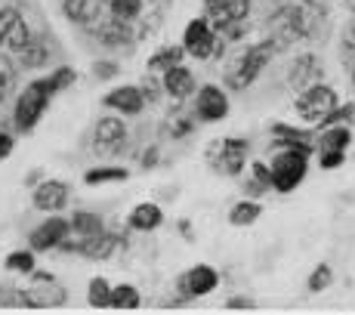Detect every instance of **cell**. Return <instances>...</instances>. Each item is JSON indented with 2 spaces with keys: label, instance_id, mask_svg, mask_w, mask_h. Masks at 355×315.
Listing matches in <instances>:
<instances>
[{
  "label": "cell",
  "instance_id": "f1b7e54d",
  "mask_svg": "<svg viewBox=\"0 0 355 315\" xmlns=\"http://www.w3.org/2000/svg\"><path fill=\"white\" fill-rule=\"evenodd\" d=\"M34 250H12L10 257H6V269L12 272H25V275H31L34 272Z\"/></svg>",
  "mask_w": 355,
  "mask_h": 315
},
{
  "label": "cell",
  "instance_id": "4316f807",
  "mask_svg": "<svg viewBox=\"0 0 355 315\" xmlns=\"http://www.w3.org/2000/svg\"><path fill=\"white\" fill-rule=\"evenodd\" d=\"M19 62H22L25 68H40L46 62V44L44 40H37V37H31V44L19 53Z\"/></svg>",
  "mask_w": 355,
  "mask_h": 315
},
{
  "label": "cell",
  "instance_id": "2e32d148",
  "mask_svg": "<svg viewBox=\"0 0 355 315\" xmlns=\"http://www.w3.org/2000/svg\"><path fill=\"white\" fill-rule=\"evenodd\" d=\"M322 78V68H318V59L312 56V53H303V56L293 59L291 71H288V84L293 90H306L309 84H315V80Z\"/></svg>",
  "mask_w": 355,
  "mask_h": 315
},
{
  "label": "cell",
  "instance_id": "9c48e42d",
  "mask_svg": "<svg viewBox=\"0 0 355 315\" xmlns=\"http://www.w3.org/2000/svg\"><path fill=\"white\" fill-rule=\"evenodd\" d=\"M127 146V124L124 118L102 114L93 127V152L96 155H118Z\"/></svg>",
  "mask_w": 355,
  "mask_h": 315
},
{
  "label": "cell",
  "instance_id": "3957f363",
  "mask_svg": "<svg viewBox=\"0 0 355 315\" xmlns=\"http://www.w3.org/2000/svg\"><path fill=\"white\" fill-rule=\"evenodd\" d=\"M337 105H340L337 90L322 84V80H315V84H309L306 90H300V96H297V118H300V124L324 127V121L331 118V112Z\"/></svg>",
  "mask_w": 355,
  "mask_h": 315
},
{
  "label": "cell",
  "instance_id": "74e56055",
  "mask_svg": "<svg viewBox=\"0 0 355 315\" xmlns=\"http://www.w3.org/2000/svg\"><path fill=\"white\" fill-rule=\"evenodd\" d=\"M352 87H355V62H352Z\"/></svg>",
  "mask_w": 355,
  "mask_h": 315
},
{
  "label": "cell",
  "instance_id": "83f0119b",
  "mask_svg": "<svg viewBox=\"0 0 355 315\" xmlns=\"http://www.w3.org/2000/svg\"><path fill=\"white\" fill-rule=\"evenodd\" d=\"M331 282H334V269L327 263H318L315 269H312V275H309V282H306V287H309L312 293H322V291L331 287Z\"/></svg>",
  "mask_w": 355,
  "mask_h": 315
},
{
  "label": "cell",
  "instance_id": "1f68e13d",
  "mask_svg": "<svg viewBox=\"0 0 355 315\" xmlns=\"http://www.w3.org/2000/svg\"><path fill=\"white\" fill-rule=\"evenodd\" d=\"M343 161H346V152H318L322 170H337V167H343Z\"/></svg>",
  "mask_w": 355,
  "mask_h": 315
},
{
  "label": "cell",
  "instance_id": "30bf717a",
  "mask_svg": "<svg viewBox=\"0 0 355 315\" xmlns=\"http://www.w3.org/2000/svg\"><path fill=\"white\" fill-rule=\"evenodd\" d=\"M28 44H31V31H28V22L22 19V12L16 6L0 10V46H6L10 53L19 56Z\"/></svg>",
  "mask_w": 355,
  "mask_h": 315
},
{
  "label": "cell",
  "instance_id": "e0dca14e",
  "mask_svg": "<svg viewBox=\"0 0 355 315\" xmlns=\"http://www.w3.org/2000/svg\"><path fill=\"white\" fill-rule=\"evenodd\" d=\"M127 223H130V229H136V232H155V229H161V223H164V210H161V204L142 201L130 210Z\"/></svg>",
  "mask_w": 355,
  "mask_h": 315
},
{
  "label": "cell",
  "instance_id": "cb8c5ba5",
  "mask_svg": "<svg viewBox=\"0 0 355 315\" xmlns=\"http://www.w3.org/2000/svg\"><path fill=\"white\" fill-rule=\"evenodd\" d=\"M142 6H146V0H108V16L133 25L142 16Z\"/></svg>",
  "mask_w": 355,
  "mask_h": 315
},
{
  "label": "cell",
  "instance_id": "9a60e30c",
  "mask_svg": "<svg viewBox=\"0 0 355 315\" xmlns=\"http://www.w3.org/2000/svg\"><path fill=\"white\" fill-rule=\"evenodd\" d=\"M161 87H164V93H167L170 99L186 102L189 96H195V90H198V80H195L192 68H186V65L180 62V65H173V68H167V71H164Z\"/></svg>",
  "mask_w": 355,
  "mask_h": 315
},
{
  "label": "cell",
  "instance_id": "d4e9b609",
  "mask_svg": "<svg viewBox=\"0 0 355 315\" xmlns=\"http://www.w3.org/2000/svg\"><path fill=\"white\" fill-rule=\"evenodd\" d=\"M124 180H127V167H93L84 176L87 186H105V182H124Z\"/></svg>",
  "mask_w": 355,
  "mask_h": 315
},
{
  "label": "cell",
  "instance_id": "4dcf8cb0",
  "mask_svg": "<svg viewBox=\"0 0 355 315\" xmlns=\"http://www.w3.org/2000/svg\"><path fill=\"white\" fill-rule=\"evenodd\" d=\"M229 10V16L235 19V22H248L250 16V6H254V0H223Z\"/></svg>",
  "mask_w": 355,
  "mask_h": 315
},
{
  "label": "cell",
  "instance_id": "8d00e7d4",
  "mask_svg": "<svg viewBox=\"0 0 355 315\" xmlns=\"http://www.w3.org/2000/svg\"><path fill=\"white\" fill-rule=\"evenodd\" d=\"M343 3H346V10H352V12H355V0H343Z\"/></svg>",
  "mask_w": 355,
  "mask_h": 315
},
{
  "label": "cell",
  "instance_id": "4fadbf2b",
  "mask_svg": "<svg viewBox=\"0 0 355 315\" xmlns=\"http://www.w3.org/2000/svg\"><path fill=\"white\" fill-rule=\"evenodd\" d=\"M68 198H71V186L62 180H44L37 189H34L31 201L37 210H44V214H59V210L68 204Z\"/></svg>",
  "mask_w": 355,
  "mask_h": 315
},
{
  "label": "cell",
  "instance_id": "e575fe53",
  "mask_svg": "<svg viewBox=\"0 0 355 315\" xmlns=\"http://www.w3.org/2000/svg\"><path fill=\"white\" fill-rule=\"evenodd\" d=\"M114 71H118V68H114L112 62H105V65H102V62H99V65H96V74H99V78H112V74H114Z\"/></svg>",
  "mask_w": 355,
  "mask_h": 315
},
{
  "label": "cell",
  "instance_id": "7c38bea8",
  "mask_svg": "<svg viewBox=\"0 0 355 315\" xmlns=\"http://www.w3.org/2000/svg\"><path fill=\"white\" fill-rule=\"evenodd\" d=\"M68 229H71V225H68V220H62V216H46L37 229H31V235H28L31 250L44 253V250L62 248V241L68 238Z\"/></svg>",
  "mask_w": 355,
  "mask_h": 315
},
{
  "label": "cell",
  "instance_id": "f35d334b",
  "mask_svg": "<svg viewBox=\"0 0 355 315\" xmlns=\"http://www.w3.org/2000/svg\"><path fill=\"white\" fill-rule=\"evenodd\" d=\"M352 40H355V28H352Z\"/></svg>",
  "mask_w": 355,
  "mask_h": 315
},
{
  "label": "cell",
  "instance_id": "7402d4cb",
  "mask_svg": "<svg viewBox=\"0 0 355 315\" xmlns=\"http://www.w3.org/2000/svg\"><path fill=\"white\" fill-rule=\"evenodd\" d=\"M112 309H139L142 297H139V287L136 284H112Z\"/></svg>",
  "mask_w": 355,
  "mask_h": 315
},
{
  "label": "cell",
  "instance_id": "5bb4252c",
  "mask_svg": "<svg viewBox=\"0 0 355 315\" xmlns=\"http://www.w3.org/2000/svg\"><path fill=\"white\" fill-rule=\"evenodd\" d=\"M108 10V0H62V12L68 22L80 28H93Z\"/></svg>",
  "mask_w": 355,
  "mask_h": 315
},
{
  "label": "cell",
  "instance_id": "d590c367",
  "mask_svg": "<svg viewBox=\"0 0 355 315\" xmlns=\"http://www.w3.org/2000/svg\"><path fill=\"white\" fill-rule=\"evenodd\" d=\"M300 3H306V6H312V10H315V6H324L327 0H300Z\"/></svg>",
  "mask_w": 355,
  "mask_h": 315
},
{
  "label": "cell",
  "instance_id": "d6986e66",
  "mask_svg": "<svg viewBox=\"0 0 355 315\" xmlns=\"http://www.w3.org/2000/svg\"><path fill=\"white\" fill-rule=\"evenodd\" d=\"M352 130L346 124H327L324 133L318 136V152H349Z\"/></svg>",
  "mask_w": 355,
  "mask_h": 315
},
{
  "label": "cell",
  "instance_id": "6da1fadb",
  "mask_svg": "<svg viewBox=\"0 0 355 315\" xmlns=\"http://www.w3.org/2000/svg\"><path fill=\"white\" fill-rule=\"evenodd\" d=\"M309 155H312V142L278 139V148L272 152L269 161V186L278 195L293 191L309 173Z\"/></svg>",
  "mask_w": 355,
  "mask_h": 315
},
{
  "label": "cell",
  "instance_id": "836d02e7",
  "mask_svg": "<svg viewBox=\"0 0 355 315\" xmlns=\"http://www.w3.org/2000/svg\"><path fill=\"white\" fill-rule=\"evenodd\" d=\"M226 306H229V309H250V306H254V300H250V297H229Z\"/></svg>",
  "mask_w": 355,
  "mask_h": 315
},
{
  "label": "cell",
  "instance_id": "ffe728a7",
  "mask_svg": "<svg viewBox=\"0 0 355 315\" xmlns=\"http://www.w3.org/2000/svg\"><path fill=\"white\" fill-rule=\"evenodd\" d=\"M259 216H263V204H259V201H250V198L238 201L235 207L229 210V223L238 225V229H244V225H254Z\"/></svg>",
  "mask_w": 355,
  "mask_h": 315
},
{
  "label": "cell",
  "instance_id": "d6a6232c",
  "mask_svg": "<svg viewBox=\"0 0 355 315\" xmlns=\"http://www.w3.org/2000/svg\"><path fill=\"white\" fill-rule=\"evenodd\" d=\"M12 148H16V139H12L10 133H3V130H0V161H3V158H10Z\"/></svg>",
  "mask_w": 355,
  "mask_h": 315
},
{
  "label": "cell",
  "instance_id": "7a4b0ae2",
  "mask_svg": "<svg viewBox=\"0 0 355 315\" xmlns=\"http://www.w3.org/2000/svg\"><path fill=\"white\" fill-rule=\"evenodd\" d=\"M278 53L275 40H259V44H250L238 53V59L226 68V87L229 90H248L250 84L263 74V68L272 62V56Z\"/></svg>",
  "mask_w": 355,
  "mask_h": 315
},
{
  "label": "cell",
  "instance_id": "44dd1931",
  "mask_svg": "<svg viewBox=\"0 0 355 315\" xmlns=\"http://www.w3.org/2000/svg\"><path fill=\"white\" fill-rule=\"evenodd\" d=\"M182 46H176V44H167V46H161L158 53H152L148 56V62H146V68L148 71H167V68H173V65H180L182 62Z\"/></svg>",
  "mask_w": 355,
  "mask_h": 315
},
{
  "label": "cell",
  "instance_id": "ba28073f",
  "mask_svg": "<svg viewBox=\"0 0 355 315\" xmlns=\"http://www.w3.org/2000/svg\"><path fill=\"white\" fill-rule=\"evenodd\" d=\"M182 50L192 59H210L216 50H220V34L210 28L207 19H192L182 31Z\"/></svg>",
  "mask_w": 355,
  "mask_h": 315
},
{
  "label": "cell",
  "instance_id": "5b68a950",
  "mask_svg": "<svg viewBox=\"0 0 355 315\" xmlns=\"http://www.w3.org/2000/svg\"><path fill=\"white\" fill-rule=\"evenodd\" d=\"M248 155H250V142L241 136H226V139H214L207 152V161L216 173L223 176H238L248 167Z\"/></svg>",
  "mask_w": 355,
  "mask_h": 315
},
{
  "label": "cell",
  "instance_id": "8992f818",
  "mask_svg": "<svg viewBox=\"0 0 355 315\" xmlns=\"http://www.w3.org/2000/svg\"><path fill=\"white\" fill-rule=\"evenodd\" d=\"M229 93L220 84H204L201 90H195V118L201 124H220L229 118Z\"/></svg>",
  "mask_w": 355,
  "mask_h": 315
},
{
  "label": "cell",
  "instance_id": "ac0fdd59",
  "mask_svg": "<svg viewBox=\"0 0 355 315\" xmlns=\"http://www.w3.org/2000/svg\"><path fill=\"white\" fill-rule=\"evenodd\" d=\"M93 31H96V37L105 46H124V44L133 40V34H130V22H121V19H114V16L99 19V22L93 25Z\"/></svg>",
  "mask_w": 355,
  "mask_h": 315
},
{
  "label": "cell",
  "instance_id": "52a82bcc",
  "mask_svg": "<svg viewBox=\"0 0 355 315\" xmlns=\"http://www.w3.org/2000/svg\"><path fill=\"white\" fill-rule=\"evenodd\" d=\"M220 287V272L207 263L189 266L180 278H176V291L182 293V300H201L207 293H214Z\"/></svg>",
  "mask_w": 355,
  "mask_h": 315
},
{
  "label": "cell",
  "instance_id": "484cf974",
  "mask_svg": "<svg viewBox=\"0 0 355 315\" xmlns=\"http://www.w3.org/2000/svg\"><path fill=\"white\" fill-rule=\"evenodd\" d=\"M74 78H78V74H74V68H68V65H59V68H53V74H46V87H50L53 90V96H59L62 90H68V87L74 84Z\"/></svg>",
  "mask_w": 355,
  "mask_h": 315
},
{
  "label": "cell",
  "instance_id": "603a6c76",
  "mask_svg": "<svg viewBox=\"0 0 355 315\" xmlns=\"http://www.w3.org/2000/svg\"><path fill=\"white\" fill-rule=\"evenodd\" d=\"M87 303L93 309H108V303H112V282L102 275L90 278V284H87Z\"/></svg>",
  "mask_w": 355,
  "mask_h": 315
},
{
  "label": "cell",
  "instance_id": "277c9868",
  "mask_svg": "<svg viewBox=\"0 0 355 315\" xmlns=\"http://www.w3.org/2000/svg\"><path fill=\"white\" fill-rule=\"evenodd\" d=\"M50 99H53V90L46 87L44 78L31 80V84L25 87L22 93H19L16 112H12V121H16V130H19V133H31V130L40 124V118H44V112H46V105H50Z\"/></svg>",
  "mask_w": 355,
  "mask_h": 315
},
{
  "label": "cell",
  "instance_id": "f546056e",
  "mask_svg": "<svg viewBox=\"0 0 355 315\" xmlns=\"http://www.w3.org/2000/svg\"><path fill=\"white\" fill-rule=\"evenodd\" d=\"M12 84H16V68L6 56H0V105H3V99L10 96Z\"/></svg>",
  "mask_w": 355,
  "mask_h": 315
},
{
  "label": "cell",
  "instance_id": "8fae6325",
  "mask_svg": "<svg viewBox=\"0 0 355 315\" xmlns=\"http://www.w3.org/2000/svg\"><path fill=\"white\" fill-rule=\"evenodd\" d=\"M102 102H105L108 112L121 114V118H136V114L146 112V93H142V87H133V84L108 90Z\"/></svg>",
  "mask_w": 355,
  "mask_h": 315
}]
</instances>
